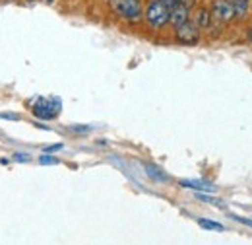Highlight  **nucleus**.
<instances>
[{"mask_svg":"<svg viewBox=\"0 0 252 245\" xmlns=\"http://www.w3.org/2000/svg\"><path fill=\"white\" fill-rule=\"evenodd\" d=\"M111 12L130 24H136L144 18V2L142 0H107Z\"/></svg>","mask_w":252,"mask_h":245,"instance_id":"1","label":"nucleus"},{"mask_svg":"<svg viewBox=\"0 0 252 245\" xmlns=\"http://www.w3.org/2000/svg\"><path fill=\"white\" fill-rule=\"evenodd\" d=\"M144 20L148 22L150 28L161 30L171 22V8L161 0H152L144 10Z\"/></svg>","mask_w":252,"mask_h":245,"instance_id":"2","label":"nucleus"},{"mask_svg":"<svg viewBox=\"0 0 252 245\" xmlns=\"http://www.w3.org/2000/svg\"><path fill=\"white\" fill-rule=\"evenodd\" d=\"M61 107L63 103L59 97H37L32 105V113L37 119L51 121L61 115Z\"/></svg>","mask_w":252,"mask_h":245,"instance_id":"3","label":"nucleus"},{"mask_svg":"<svg viewBox=\"0 0 252 245\" xmlns=\"http://www.w3.org/2000/svg\"><path fill=\"white\" fill-rule=\"evenodd\" d=\"M175 39L181 45H196L200 41V30L192 20H189L187 24L175 28Z\"/></svg>","mask_w":252,"mask_h":245,"instance_id":"4","label":"nucleus"},{"mask_svg":"<svg viewBox=\"0 0 252 245\" xmlns=\"http://www.w3.org/2000/svg\"><path fill=\"white\" fill-rule=\"evenodd\" d=\"M210 12H212L214 20H218L221 24H229L235 20V8H233L231 0H214Z\"/></svg>","mask_w":252,"mask_h":245,"instance_id":"5","label":"nucleus"},{"mask_svg":"<svg viewBox=\"0 0 252 245\" xmlns=\"http://www.w3.org/2000/svg\"><path fill=\"white\" fill-rule=\"evenodd\" d=\"M189 20H190V8L185 2H181V4H177V6L171 8V22L169 24L173 28H179V26L187 24Z\"/></svg>","mask_w":252,"mask_h":245,"instance_id":"6","label":"nucleus"},{"mask_svg":"<svg viewBox=\"0 0 252 245\" xmlns=\"http://www.w3.org/2000/svg\"><path fill=\"white\" fill-rule=\"evenodd\" d=\"M192 22L198 26V30H208L212 26V22H214V16H212L210 8H198Z\"/></svg>","mask_w":252,"mask_h":245,"instance_id":"7","label":"nucleus"},{"mask_svg":"<svg viewBox=\"0 0 252 245\" xmlns=\"http://www.w3.org/2000/svg\"><path fill=\"white\" fill-rule=\"evenodd\" d=\"M181 187H187V189H192V191H200V193H212V191H216V187L212 183H208V181H196V179H183Z\"/></svg>","mask_w":252,"mask_h":245,"instance_id":"8","label":"nucleus"},{"mask_svg":"<svg viewBox=\"0 0 252 245\" xmlns=\"http://www.w3.org/2000/svg\"><path fill=\"white\" fill-rule=\"evenodd\" d=\"M249 2L251 0H231V4L235 8V18H239V20L247 18V14H249Z\"/></svg>","mask_w":252,"mask_h":245,"instance_id":"9","label":"nucleus"},{"mask_svg":"<svg viewBox=\"0 0 252 245\" xmlns=\"http://www.w3.org/2000/svg\"><path fill=\"white\" fill-rule=\"evenodd\" d=\"M146 171H148V175L154 177L156 181H169V175H167L161 167L154 165V163H146Z\"/></svg>","mask_w":252,"mask_h":245,"instance_id":"10","label":"nucleus"},{"mask_svg":"<svg viewBox=\"0 0 252 245\" xmlns=\"http://www.w3.org/2000/svg\"><path fill=\"white\" fill-rule=\"evenodd\" d=\"M198 224H200L202 228H206V230H216V232H223V230H225V228H223V224L214 222V220H206V218H200V220H198Z\"/></svg>","mask_w":252,"mask_h":245,"instance_id":"11","label":"nucleus"},{"mask_svg":"<svg viewBox=\"0 0 252 245\" xmlns=\"http://www.w3.org/2000/svg\"><path fill=\"white\" fill-rule=\"evenodd\" d=\"M39 163H43V165H51V163H59V158H53V156H49V154H43V156L39 158Z\"/></svg>","mask_w":252,"mask_h":245,"instance_id":"12","label":"nucleus"},{"mask_svg":"<svg viewBox=\"0 0 252 245\" xmlns=\"http://www.w3.org/2000/svg\"><path fill=\"white\" fill-rule=\"evenodd\" d=\"M233 220H237V222H241V224H245V226H251L252 228V218H247V216H237V214H231Z\"/></svg>","mask_w":252,"mask_h":245,"instance_id":"13","label":"nucleus"},{"mask_svg":"<svg viewBox=\"0 0 252 245\" xmlns=\"http://www.w3.org/2000/svg\"><path fill=\"white\" fill-rule=\"evenodd\" d=\"M16 162H30V154H14Z\"/></svg>","mask_w":252,"mask_h":245,"instance_id":"14","label":"nucleus"},{"mask_svg":"<svg viewBox=\"0 0 252 245\" xmlns=\"http://www.w3.org/2000/svg\"><path fill=\"white\" fill-rule=\"evenodd\" d=\"M161 2H163V4H167L169 8H173V6H177V4H181L183 0H161Z\"/></svg>","mask_w":252,"mask_h":245,"instance_id":"15","label":"nucleus"},{"mask_svg":"<svg viewBox=\"0 0 252 245\" xmlns=\"http://www.w3.org/2000/svg\"><path fill=\"white\" fill-rule=\"evenodd\" d=\"M61 148H63V144H55V146H47L45 150H47V152H57V150H61Z\"/></svg>","mask_w":252,"mask_h":245,"instance_id":"16","label":"nucleus"},{"mask_svg":"<svg viewBox=\"0 0 252 245\" xmlns=\"http://www.w3.org/2000/svg\"><path fill=\"white\" fill-rule=\"evenodd\" d=\"M0 117H2V119H20L18 115H12V113H2Z\"/></svg>","mask_w":252,"mask_h":245,"instance_id":"17","label":"nucleus"},{"mask_svg":"<svg viewBox=\"0 0 252 245\" xmlns=\"http://www.w3.org/2000/svg\"><path fill=\"white\" fill-rule=\"evenodd\" d=\"M249 31H251V33H249V35H251V37H252V30H249Z\"/></svg>","mask_w":252,"mask_h":245,"instance_id":"18","label":"nucleus"}]
</instances>
